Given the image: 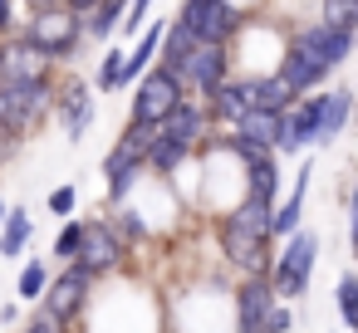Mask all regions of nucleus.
<instances>
[{
    "label": "nucleus",
    "mask_w": 358,
    "mask_h": 333,
    "mask_svg": "<svg viewBox=\"0 0 358 333\" xmlns=\"http://www.w3.org/2000/svg\"><path fill=\"white\" fill-rule=\"evenodd\" d=\"M177 20L201 40V45H231L245 30V10L236 0H182Z\"/></svg>",
    "instance_id": "obj_7"
},
{
    "label": "nucleus",
    "mask_w": 358,
    "mask_h": 333,
    "mask_svg": "<svg viewBox=\"0 0 358 333\" xmlns=\"http://www.w3.org/2000/svg\"><path fill=\"white\" fill-rule=\"evenodd\" d=\"M123 64H128V50H113V45H108V50L99 54L94 89H99V94H118V89H128V84H123Z\"/></svg>",
    "instance_id": "obj_28"
},
{
    "label": "nucleus",
    "mask_w": 358,
    "mask_h": 333,
    "mask_svg": "<svg viewBox=\"0 0 358 333\" xmlns=\"http://www.w3.org/2000/svg\"><path fill=\"white\" fill-rule=\"evenodd\" d=\"M289 45H299L304 54H314V59H319V64H329V69L348 64V59H353V50H358V40H353L348 30H334V25H324V20H314V25L294 30V35H289Z\"/></svg>",
    "instance_id": "obj_14"
},
{
    "label": "nucleus",
    "mask_w": 358,
    "mask_h": 333,
    "mask_svg": "<svg viewBox=\"0 0 358 333\" xmlns=\"http://www.w3.org/2000/svg\"><path fill=\"white\" fill-rule=\"evenodd\" d=\"M20 6H25V15H45V10H59L64 0H20Z\"/></svg>",
    "instance_id": "obj_39"
},
{
    "label": "nucleus",
    "mask_w": 358,
    "mask_h": 333,
    "mask_svg": "<svg viewBox=\"0 0 358 333\" xmlns=\"http://www.w3.org/2000/svg\"><path fill=\"white\" fill-rule=\"evenodd\" d=\"M123 260H128V240L118 235L113 216L84 221V245H79L74 265H79L84 274H94V279H103V274H118V269H123Z\"/></svg>",
    "instance_id": "obj_8"
},
{
    "label": "nucleus",
    "mask_w": 358,
    "mask_h": 333,
    "mask_svg": "<svg viewBox=\"0 0 358 333\" xmlns=\"http://www.w3.org/2000/svg\"><path fill=\"white\" fill-rule=\"evenodd\" d=\"M59 74H64V69L50 64L20 30L0 40V79H10V84H35V79H59Z\"/></svg>",
    "instance_id": "obj_12"
},
{
    "label": "nucleus",
    "mask_w": 358,
    "mask_h": 333,
    "mask_svg": "<svg viewBox=\"0 0 358 333\" xmlns=\"http://www.w3.org/2000/svg\"><path fill=\"white\" fill-rule=\"evenodd\" d=\"M241 138H250L255 147H270V152H280V133H285V113H250L241 128H236Z\"/></svg>",
    "instance_id": "obj_25"
},
{
    "label": "nucleus",
    "mask_w": 358,
    "mask_h": 333,
    "mask_svg": "<svg viewBox=\"0 0 358 333\" xmlns=\"http://www.w3.org/2000/svg\"><path fill=\"white\" fill-rule=\"evenodd\" d=\"M280 186H285L280 152H260L255 162H245V196H260V201L280 206Z\"/></svg>",
    "instance_id": "obj_19"
},
{
    "label": "nucleus",
    "mask_w": 358,
    "mask_h": 333,
    "mask_svg": "<svg viewBox=\"0 0 358 333\" xmlns=\"http://www.w3.org/2000/svg\"><path fill=\"white\" fill-rule=\"evenodd\" d=\"M20 333H64V328H59V323H55L50 313H35V318H30V323H25Z\"/></svg>",
    "instance_id": "obj_38"
},
{
    "label": "nucleus",
    "mask_w": 358,
    "mask_h": 333,
    "mask_svg": "<svg viewBox=\"0 0 358 333\" xmlns=\"http://www.w3.org/2000/svg\"><path fill=\"white\" fill-rule=\"evenodd\" d=\"M55 84H59V79H35V84L0 79V123L15 128L20 138H25L30 128H40V123L55 113Z\"/></svg>",
    "instance_id": "obj_6"
},
{
    "label": "nucleus",
    "mask_w": 358,
    "mask_h": 333,
    "mask_svg": "<svg viewBox=\"0 0 358 333\" xmlns=\"http://www.w3.org/2000/svg\"><path fill=\"white\" fill-rule=\"evenodd\" d=\"M334 309H338L343 328L358 333V274H353V269L338 274V284H334Z\"/></svg>",
    "instance_id": "obj_29"
},
{
    "label": "nucleus",
    "mask_w": 358,
    "mask_h": 333,
    "mask_svg": "<svg viewBox=\"0 0 358 333\" xmlns=\"http://www.w3.org/2000/svg\"><path fill=\"white\" fill-rule=\"evenodd\" d=\"M216 245H221V260L236 265L241 274H270L275 269V235H260L250 225H241L231 211L216 216Z\"/></svg>",
    "instance_id": "obj_4"
},
{
    "label": "nucleus",
    "mask_w": 358,
    "mask_h": 333,
    "mask_svg": "<svg viewBox=\"0 0 358 333\" xmlns=\"http://www.w3.org/2000/svg\"><path fill=\"white\" fill-rule=\"evenodd\" d=\"M289 89H294V98H309V94H319L324 89V79L334 74L329 64H319L314 54H304L299 45H285V54H280V69H275Z\"/></svg>",
    "instance_id": "obj_16"
},
{
    "label": "nucleus",
    "mask_w": 358,
    "mask_h": 333,
    "mask_svg": "<svg viewBox=\"0 0 358 333\" xmlns=\"http://www.w3.org/2000/svg\"><path fill=\"white\" fill-rule=\"evenodd\" d=\"M167 25L172 20H152L138 40H133V50H128V64H123V84H138L157 59H162V40H167Z\"/></svg>",
    "instance_id": "obj_18"
},
{
    "label": "nucleus",
    "mask_w": 358,
    "mask_h": 333,
    "mask_svg": "<svg viewBox=\"0 0 358 333\" xmlns=\"http://www.w3.org/2000/svg\"><path fill=\"white\" fill-rule=\"evenodd\" d=\"M348 250L358 255V182H353V191H348Z\"/></svg>",
    "instance_id": "obj_37"
},
{
    "label": "nucleus",
    "mask_w": 358,
    "mask_h": 333,
    "mask_svg": "<svg viewBox=\"0 0 358 333\" xmlns=\"http://www.w3.org/2000/svg\"><path fill=\"white\" fill-rule=\"evenodd\" d=\"M20 35L50 59V64H59V69H69L74 59H79V50H84V15H74L69 6H59V10H45V15H25L20 20Z\"/></svg>",
    "instance_id": "obj_2"
},
{
    "label": "nucleus",
    "mask_w": 358,
    "mask_h": 333,
    "mask_svg": "<svg viewBox=\"0 0 358 333\" xmlns=\"http://www.w3.org/2000/svg\"><path fill=\"white\" fill-rule=\"evenodd\" d=\"M192 94H187V84H182V74H172V69H162V64H152L138 84H133V103H128V123H167L182 103H187Z\"/></svg>",
    "instance_id": "obj_3"
},
{
    "label": "nucleus",
    "mask_w": 358,
    "mask_h": 333,
    "mask_svg": "<svg viewBox=\"0 0 358 333\" xmlns=\"http://www.w3.org/2000/svg\"><path fill=\"white\" fill-rule=\"evenodd\" d=\"M50 265L45 260H25L20 265V279H15V294H20V304H35V299H45L50 294Z\"/></svg>",
    "instance_id": "obj_27"
},
{
    "label": "nucleus",
    "mask_w": 358,
    "mask_h": 333,
    "mask_svg": "<svg viewBox=\"0 0 358 333\" xmlns=\"http://www.w3.org/2000/svg\"><path fill=\"white\" fill-rule=\"evenodd\" d=\"M358 113V94L353 89H329L324 94V123H319V142H334Z\"/></svg>",
    "instance_id": "obj_20"
},
{
    "label": "nucleus",
    "mask_w": 358,
    "mask_h": 333,
    "mask_svg": "<svg viewBox=\"0 0 358 333\" xmlns=\"http://www.w3.org/2000/svg\"><path fill=\"white\" fill-rule=\"evenodd\" d=\"M260 74H231L211 98H206V113H211V128H241L255 108H260V94H255Z\"/></svg>",
    "instance_id": "obj_11"
},
{
    "label": "nucleus",
    "mask_w": 358,
    "mask_h": 333,
    "mask_svg": "<svg viewBox=\"0 0 358 333\" xmlns=\"http://www.w3.org/2000/svg\"><path fill=\"white\" fill-rule=\"evenodd\" d=\"M74 206H79V186H74V182H64V186H55V191H50V211H55V216H64V221H69V216H74Z\"/></svg>",
    "instance_id": "obj_33"
},
{
    "label": "nucleus",
    "mask_w": 358,
    "mask_h": 333,
    "mask_svg": "<svg viewBox=\"0 0 358 333\" xmlns=\"http://www.w3.org/2000/svg\"><path fill=\"white\" fill-rule=\"evenodd\" d=\"M6 216H10V206H6V196H0V225H6Z\"/></svg>",
    "instance_id": "obj_41"
},
{
    "label": "nucleus",
    "mask_w": 358,
    "mask_h": 333,
    "mask_svg": "<svg viewBox=\"0 0 358 333\" xmlns=\"http://www.w3.org/2000/svg\"><path fill=\"white\" fill-rule=\"evenodd\" d=\"M113 225H118V235H123L128 245H148V240H152V225H148L143 211H133V206H118V211H113Z\"/></svg>",
    "instance_id": "obj_31"
},
{
    "label": "nucleus",
    "mask_w": 358,
    "mask_h": 333,
    "mask_svg": "<svg viewBox=\"0 0 358 333\" xmlns=\"http://www.w3.org/2000/svg\"><path fill=\"white\" fill-rule=\"evenodd\" d=\"M64 6H69V10H74V15H89V10H94V6H103V0H64Z\"/></svg>",
    "instance_id": "obj_40"
},
{
    "label": "nucleus",
    "mask_w": 358,
    "mask_h": 333,
    "mask_svg": "<svg viewBox=\"0 0 358 333\" xmlns=\"http://www.w3.org/2000/svg\"><path fill=\"white\" fill-rule=\"evenodd\" d=\"M123 20H128V0H103V6H94V10L84 15V35H89L94 45H108V40L123 30Z\"/></svg>",
    "instance_id": "obj_21"
},
{
    "label": "nucleus",
    "mask_w": 358,
    "mask_h": 333,
    "mask_svg": "<svg viewBox=\"0 0 358 333\" xmlns=\"http://www.w3.org/2000/svg\"><path fill=\"white\" fill-rule=\"evenodd\" d=\"M226 79H231V45H196V54H192V59H187V69H182L187 94L206 103Z\"/></svg>",
    "instance_id": "obj_13"
},
{
    "label": "nucleus",
    "mask_w": 358,
    "mask_h": 333,
    "mask_svg": "<svg viewBox=\"0 0 358 333\" xmlns=\"http://www.w3.org/2000/svg\"><path fill=\"white\" fill-rule=\"evenodd\" d=\"M20 142H25V138H20L15 128H6V123H0V162H10V157L20 152Z\"/></svg>",
    "instance_id": "obj_36"
},
{
    "label": "nucleus",
    "mask_w": 358,
    "mask_h": 333,
    "mask_svg": "<svg viewBox=\"0 0 358 333\" xmlns=\"http://www.w3.org/2000/svg\"><path fill=\"white\" fill-rule=\"evenodd\" d=\"M30 235H35V216L25 206H10L6 225H0V260H20L25 245H30Z\"/></svg>",
    "instance_id": "obj_22"
},
{
    "label": "nucleus",
    "mask_w": 358,
    "mask_h": 333,
    "mask_svg": "<svg viewBox=\"0 0 358 333\" xmlns=\"http://www.w3.org/2000/svg\"><path fill=\"white\" fill-rule=\"evenodd\" d=\"M79 245H84V221H74V216H69V221L59 225V235H55V250H50V255H55L59 265H74Z\"/></svg>",
    "instance_id": "obj_32"
},
{
    "label": "nucleus",
    "mask_w": 358,
    "mask_h": 333,
    "mask_svg": "<svg viewBox=\"0 0 358 333\" xmlns=\"http://www.w3.org/2000/svg\"><path fill=\"white\" fill-rule=\"evenodd\" d=\"M319 20L334 25V30L358 35V0H319Z\"/></svg>",
    "instance_id": "obj_30"
},
{
    "label": "nucleus",
    "mask_w": 358,
    "mask_h": 333,
    "mask_svg": "<svg viewBox=\"0 0 358 333\" xmlns=\"http://www.w3.org/2000/svg\"><path fill=\"white\" fill-rule=\"evenodd\" d=\"M196 45H201V40H196L182 20H172V25H167V40H162V59H157V64H162V69H172V74H182V69H187V59L196 54Z\"/></svg>",
    "instance_id": "obj_23"
},
{
    "label": "nucleus",
    "mask_w": 358,
    "mask_h": 333,
    "mask_svg": "<svg viewBox=\"0 0 358 333\" xmlns=\"http://www.w3.org/2000/svg\"><path fill=\"white\" fill-rule=\"evenodd\" d=\"M148 10H152V0H128V20H123V35H143L148 30Z\"/></svg>",
    "instance_id": "obj_34"
},
{
    "label": "nucleus",
    "mask_w": 358,
    "mask_h": 333,
    "mask_svg": "<svg viewBox=\"0 0 358 333\" xmlns=\"http://www.w3.org/2000/svg\"><path fill=\"white\" fill-rule=\"evenodd\" d=\"M152 123H128L118 138H113V147H108V157H103V191H108V206H128V191L143 182V172H148V152H152Z\"/></svg>",
    "instance_id": "obj_1"
},
{
    "label": "nucleus",
    "mask_w": 358,
    "mask_h": 333,
    "mask_svg": "<svg viewBox=\"0 0 358 333\" xmlns=\"http://www.w3.org/2000/svg\"><path fill=\"white\" fill-rule=\"evenodd\" d=\"M157 133H162V138H172V142H182L187 152H201V147L211 142V133H216V128H211L206 103H201V98H187L167 123H157Z\"/></svg>",
    "instance_id": "obj_15"
},
{
    "label": "nucleus",
    "mask_w": 358,
    "mask_h": 333,
    "mask_svg": "<svg viewBox=\"0 0 358 333\" xmlns=\"http://www.w3.org/2000/svg\"><path fill=\"white\" fill-rule=\"evenodd\" d=\"M289 328H294V313H289V304H280V309L265 318V328H260V333H289Z\"/></svg>",
    "instance_id": "obj_35"
},
{
    "label": "nucleus",
    "mask_w": 358,
    "mask_h": 333,
    "mask_svg": "<svg viewBox=\"0 0 358 333\" xmlns=\"http://www.w3.org/2000/svg\"><path fill=\"white\" fill-rule=\"evenodd\" d=\"M314 265H319V235L314 230H294L289 240H280V255H275V269H270L275 294L280 299H304L309 279H314Z\"/></svg>",
    "instance_id": "obj_5"
},
{
    "label": "nucleus",
    "mask_w": 358,
    "mask_h": 333,
    "mask_svg": "<svg viewBox=\"0 0 358 333\" xmlns=\"http://www.w3.org/2000/svg\"><path fill=\"white\" fill-rule=\"evenodd\" d=\"M196 152H187L182 142H172V138H162V133H152V152H148V167L157 172V177H177L187 162H192Z\"/></svg>",
    "instance_id": "obj_26"
},
{
    "label": "nucleus",
    "mask_w": 358,
    "mask_h": 333,
    "mask_svg": "<svg viewBox=\"0 0 358 333\" xmlns=\"http://www.w3.org/2000/svg\"><path fill=\"white\" fill-rule=\"evenodd\" d=\"M280 304H285V299L275 294L270 274H245V279L236 284V294H231V333H260L265 318H270Z\"/></svg>",
    "instance_id": "obj_10"
},
{
    "label": "nucleus",
    "mask_w": 358,
    "mask_h": 333,
    "mask_svg": "<svg viewBox=\"0 0 358 333\" xmlns=\"http://www.w3.org/2000/svg\"><path fill=\"white\" fill-rule=\"evenodd\" d=\"M309 177H314V162L304 157V167L294 172V191H289V196H285V201L275 206V225H270V235H275V240H289L294 230H304L299 221H304V196H309Z\"/></svg>",
    "instance_id": "obj_17"
},
{
    "label": "nucleus",
    "mask_w": 358,
    "mask_h": 333,
    "mask_svg": "<svg viewBox=\"0 0 358 333\" xmlns=\"http://www.w3.org/2000/svg\"><path fill=\"white\" fill-rule=\"evenodd\" d=\"M89 299H94V274H84L79 265H64V269L50 279V294L40 299V304H45L40 313H50L64 333H74V323L84 318Z\"/></svg>",
    "instance_id": "obj_9"
},
{
    "label": "nucleus",
    "mask_w": 358,
    "mask_h": 333,
    "mask_svg": "<svg viewBox=\"0 0 358 333\" xmlns=\"http://www.w3.org/2000/svg\"><path fill=\"white\" fill-rule=\"evenodd\" d=\"M55 118L64 123V138H69V142H84V138H89V128H94V118H99V98H94V94H84V98L64 103Z\"/></svg>",
    "instance_id": "obj_24"
}]
</instances>
